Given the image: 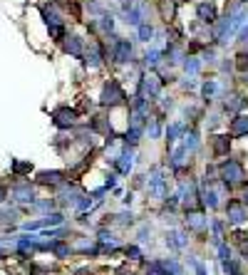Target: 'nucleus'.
Returning a JSON list of instances; mask_svg holds the SVG:
<instances>
[{
	"label": "nucleus",
	"instance_id": "f257e3e1",
	"mask_svg": "<svg viewBox=\"0 0 248 275\" xmlns=\"http://www.w3.org/2000/svg\"><path fill=\"white\" fill-rule=\"evenodd\" d=\"M198 12H201V17H208V20H211V17H214V5H206V2H204V5L198 7Z\"/></svg>",
	"mask_w": 248,
	"mask_h": 275
}]
</instances>
